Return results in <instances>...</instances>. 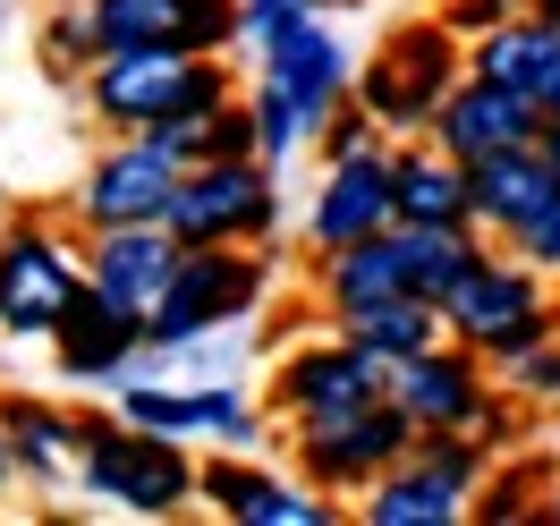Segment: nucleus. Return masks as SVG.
I'll return each mask as SVG.
<instances>
[{
	"label": "nucleus",
	"instance_id": "27",
	"mask_svg": "<svg viewBox=\"0 0 560 526\" xmlns=\"http://www.w3.org/2000/svg\"><path fill=\"white\" fill-rule=\"evenodd\" d=\"M246 110H255V144H264V162H289L298 144H315V119L298 110V94H289L280 77H255Z\"/></svg>",
	"mask_w": 560,
	"mask_h": 526
},
{
	"label": "nucleus",
	"instance_id": "39",
	"mask_svg": "<svg viewBox=\"0 0 560 526\" xmlns=\"http://www.w3.org/2000/svg\"><path fill=\"white\" fill-rule=\"evenodd\" d=\"M544 110H560V77H552V85H544Z\"/></svg>",
	"mask_w": 560,
	"mask_h": 526
},
{
	"label": "nucleus",
	"instance_id": "29",
	"mask_svg": "<svg viewBox=\"0 0 560 526\" xmlns=\"http://www.w3.org/2000/svg\"><path fill=\"white\" fill-rule=\"evenodd\" d=\"M331 9H349V0H238V43H280L289 26H306V17H331Z\"/></svg>",
	"mask_w": 560,
	"mask_h": 526
},
{
	"label": "nucleus",
	"instance_id": "38",
	"mask_svg": "<svg viewBox=\"0 0 560 526\" xmlns=\"http://www.w3.org/2000/svg\"><path fill=\"white\" fill-rule=\"evenodd\" d=\"M526 9H535V17H552V26H560V0H526Z\"/></svg>",
	"mask_w": 560,
	"mask_h": 526
},
{
	"label": "nucleus",
	"instance_id": "17",
	"mask_svg": "<svg viewBox=\"0 0 560 526\" xmlns=\"http://www.w3.org/2000/svg\"><path fill=\"white\" fill-rule=\"evenodd\" d=\"M137 349H144V315L110 306V297H94V289H85L69 315H60V331H51V356H60V374H69V383H103V390L128 383Z\"/></svg>",
	"mask_w": 560,
	"mask_h": 526
},
{
	"label": "nucleus",
	"instance_id": "11",
	"mask_svg": "<svg viewBox=\"0 0 560 526\" xmlns=\"http://www.w3.org/2000/svg\"><path fill=\"white\" fill-rule=\"evenodd\" d=\"M485 365H492V356H476L467 340H433V349L399 356L383 390L408 408V424H417V433H442V424H476V408L492 399Z\"/></svg>",
	"mask_w": 560,
	"mask_h": 526
},
{
	"label": "nucleus",
	"instance_id": "23",
	"mask_svg": "<svg viewBox=\"0 0 560 526\" xmlns=\"http://www.w3.org/2000/svg\"><path fill=\"white\" fill-rule=\"evenodd\" d=\"M442 331H451V323H442V306H433V297H417V289H399V297H374V306L340 315V340L374 356V365H383V383H390V365H399V356L433 349Z\"/></svg>",
	"mask_w": 560,
	"mask_h": 526
},
{
	"label": "nucleus",
	"instance_id": "30",
	"mask_svg": "<svg viewBox=\"0 0 560 526\" xmlns=\"http://www.w3.org/2000/svg\"><path fill=\"white\" fill-rule=\"evenodd\" d=\"M535 510H544V476H535V467H518V476H485L476 501H467V518H535Z\"/></svg>",
	"mask_w": 560,
	"mask_h": 526
},
{
	"label": "nucleus",
	"instance_id": "40",
	"mask_svg": "<svg viewBox=\"0 0 560 526\" xmlns=\"http://www.w3.org/2000/svg\"><path fill=\"white\" fill-rule=\"evenodd\" d=\"M0 26H9V0H0Z\"/></svg>",
	"mask_w": 560,
	"mask_h": 526
},
{
	"label": "nucleus",
	"instance_id": "19",
	"mask_svg": "<svg viewBox=\"0 0 560 526\" xmlns=\"http://www.w3.org/2000/svg\"><path fill=\"white\" fill-rule=\"evenodd\" d=\"M399 289H408L399 221L374 230V238H349V246H331V255H315V297H323V315H331V323L357 315V306H374V297H399Z\"/></svg>",
	"mask_w": 560,
	"mask_h": 526
},
{
	"label": "nucleus",
	"instance_id": "41",
	"mask_svg": "<svg viewBox=\"0 0 560 526\" xmlns=\"http://www.w3.org/2000/svg\"><path fill=\"white\" fill-rule=\"evenodd\" d=\"M0 212H9V196H0Z\"/></svg>",
	"mask_w": 560,
	"mask_h": 526
},
{
	"label": "nucleus",
	"instance_id": "36",
	"mask_svg": "<svg viewBox=\"0 0 560 526\" xmlns=\"http://www.w3.org/2000/svg\"><path fill=\"white\" fill-rule=\"evenodd\" d=\"M18 476V451H9V424H0V484Z\"/></svg>",
	"mask_w": 560,
	"mask_h": 526
},
{
	"label": "nucleus",
	"instance_id": "25",
	"mask_svg": "<svg viewBox=\"0 0 560 526\" xmlns=\"http://www.w3.org/2000/svg\"><path fill=\"white\" fill-rule=\"evenodd\" d=\"M0 424H9L18 476H35V484H77L85 433H77L69 408H43V399H9V408H0Z\"/></svg>",
	"mask_w": 560,
	"mask_h": 526
},
{
	"label": "nucleus",
	"instance_id": "18",
	"mask_svg": "<svg viewBox=\"0 0 560 526\" xmlns=\"http://www.w3.org/2000/svg\"><path fill=\"white\" fill-rule=\"evenodd\" d=\"M264 60V77H280L289 94H298V110L315 119V137H323V119L357 94V69H349V51H340V35L323 26V17H306V26H289L280 43H264L255 51Z\"/></svg>",
	"mask_w": 560,
	"mask_h": 526
},
{
	"label": "nucleus",
	"instance_id": "37",
	"mask_svg": "<svg viewBox=\"0 0 560 526\" xmlns=\"http://www.w3.org/2000/svg\"><path fill=\"white\" fill-rule=\"evenodd\" d=\"M535 518H552V526H560V484H552V492H544V510H535Z\"/></svg>",
	"mask_w": 560,
	"mask_h": 526
},
{
	"label": "nucleus",
	"instance_id": "22",
	"mask_svg": "<svg viewBox=\"0 0 560 526\" xmlns=\"http://www.w3.org/2000/svg\"><path fill=\"white\" fill-rule=\"evenodd\" d=\"M390 196H399V221H476V204H467V162H451L433 137L390 144Z\"/></svg>",
	"mask_w": 560,
	"mask_h": 526
},
{
	"label": "nucleus",
	"instance_id": "28",
	"mask_svg": "<svg viewBox=\"0 0 560 526\" xmlns=\"http://www.w3.org/2000/svg\"><path fill=\"white\" fill-rule=\"evenodd\" d=\"M315 153H323V162H365V153H390V128H383V119H374V110H365V103L349 94V103L323 119Z\"/></svg>",
	"mask_w": 560,
	"mask_h": 526
},
{
	"label": "nucleus",
	"instance_id": "6",
	"mask_svg": "<svg viewBox=\"0 0 560 526\" xmlns=\"http://www.w3.org/2000/svg\"><path fill=\"white\" fill-rule=\"evenodd\" d=\"M77 297H85V255L35 212L9 221L0 230V331L9 340H51Z\"/></svg>",
	"mask_w": 560,
	"mask_h": 526
},
{
	"label": "nucleus",
	"instance_id": "2",
	"mask_svg": "<svg viewBox=\"0 0 560 526\" xmlns=\"http://www.w3.org/2000/svg\"><path fill=\"white\" fill-rule=\"evenodd\" d=\"M458 77H467V51H458L451 17H417V26H390L383 51L357 69V103L374 110L390 137H424Z\"/></svg>",
	"mask_w": 560,
	"mask_h": 526
},
{
	"label": "nucleus",
	"instance_id": "1",
	"mask_svg": "<svg viewBox=\"0 0 560 526\" xmlns=\"http://www.w3.org/2000/svg\"><path fill=\"white\" fill-rule=\"evenodd\" d=\"M85 433V458H77V484L128 510V518H171L178 501L196 492V458L178 451V433H153V424H110V417H77Z\"/></svg>",
	"mask_w": 560,
	"mask_h": 526
},
{
	"label": "nucleus",
	"instance_id": "9",
	"mask_svg": "<svg viewBox=\"0 0 560 526\" xmlns=\"http://www.w3.org/2000/svg\"><path fill=\"white\" fill-rule=\"evenodd\" d=\"M424 137L442 144L451 162L518 153V144H544V103H535V94H510V85H492V77H458L451 94H442V110H433Z\"/></svg>",
	"mask_w": 560,
	"mask_h": 526
},
{
	"label": "nucleus",
	"instance_id": "35",
	"mask_svg": "<svg viewBox=\"0 0 560 526\" xmlns=\"http://www.w3.org/2000/svg\"><path fill=\"white\" fill-rule=\"evenodd\" d=\"M544 162L560 171V110H544Z\"/></svg>",
	"mask_w": 560,
	"mask_h": 526
},
{
	"label": "nucleus",
	"instance_id": "34",
	"mask_svg": "<svg viewBox=\"0 0 560 526\" xmlns=\"http://www.w3.org/2000/svg\"><path fill=\"white\" fill-rule=\"evenodd\" d=\"M518 255L535 264V272H560V204L535 221V230H518Z\"/></svg>",
	"mask_w": 560,
	"mask_h": 526
},
{
	"label": "nucleus",
	"instance_id": "13",
	"mask_svg": "<svg viewBox=\"0 0 560 526\" xmlns=\"http://www.w3.org/2000/svg\"><path fill=\"white\" fill-rule=\"evenodd\" d=\"M365 399H383V365L365 349H349V340H306V349L280 356V374H272V408L289 424L298 417H349Z\"/></svg>",
	"mask_w": 560,
	"mask_h": 526
},
{
	"label": "nucleus",
	"instance_id": "10",
	"mask_svg": "<svg viewBox=\"0 0 560 526\" xmlns=\"http://www.w3.org/2000/svg\"><path fill=\"white\" fill-rule=\"evenodd\" d=\"M171 196H178V162L144 137V128H128V137H110V153L85 171V187H77V221H85V230H110V221H162Z\"/></svg>",
	"mask_w": 560,
	"mask_h": 526
},
{
	"label": "nucleus",
	"instance_id": "4",
	"mask_svg": "<svg viewBox=\"0 0 560 526\" xmlns=\"http://www.w3.org/2000/svg\"><path fill=\"white\" fill-rule=\"evenodd\" d=\"M162 221L178 230V246H272V230H280L272 162L246 153V162H196V171H178V196Z\"/></svg>",
	"mask_w": 560,
	"mask_h": 526
},
{
	"label": "nucleus",
	"instance_id": "12",
	"mask_svg": "<svg viewBox=\"0 0 560 526\" xmlns=\"http://www.w3.org/2000/svg\"><path fill=\"white\" fill-rule=\"evenodd\" d=\"M171 264H178L171 221H110V230H94V246H85V289L153 323L162 289H171Z\"/></svg>",
	"mask_w": 560,
	"mask_h": 526
},
{
	"label": "nucleus",
	"instance_id": "24",
	"mask_svg": "<svg viewBox=\"0 0 560 526\" xmlns=\"http://www.w3.org/2000/svg\"><path fill=\"white\" fill-rule=\"evenodd\" d=\"M399 264L417 297L451 306V289L485 264V238H476V221H399Z\"/></svg>",
	"mask_w": 560,
	"mask_h": 526
},
{
	"label": "nucleus",
	"instance_id": "31",
	"mask_svg": "<svg viewBox=\"0 0 560 526\" xmlns=\"http://www.w3.org/2000/svg\"><path fill=\"white\" fill-rule=\"evenodd\" d=\"M501 383L518 390L526 408H535V399H560V340H535V349H518L510 365H501Z\"/></svg>",
	"mask_w": 560,
	"mask_h": 526
},
{
	"label": "nucleus",
	"instance_id": "7",
	"mask_svg": "<svg viewBox=\"0 0 560 526\" xmlns=\"http://www.w3.org/2000/svg\"><path fill=\"white\" fill-rule=\"evenodd\" d=\"M264 306V246H178L171 289L144 323V340H196Z\"/></svg>",
	"mask_w": 560,
	"mask_h": 526
},
{
	"label": "nucleus",
	"instance_id": "33",
	"mask_svg": "<svg viewBox=\"0 0 560 526\" xmlns=\"http://www.w3.org/2000/svg\"><path fill=\"white\" fill-rule=\"evenodd\" d=\"M526 0H442V17H451V35H492V26H510Z\"/></svg>",
	"mask_w": 560,
	"mask_h": 526
},
{
	"label": "nucleus",
	"instance_id": "8",
	"mask_svg": "<svg viewBox=\"0 0 560 526\" xmlns=\"http://www.w3.org/2000/svg\"><path fill=\"white\" fill-rule=\"evenodd\" d=\"M187 77H196V51L144 43V51H103L94 69L77 77V94H85V110L103 119L110 137H128V128H153V119L187 110Z\"/></svg>",
	"mask_w": 560,
	"mask_h": 526
},
{
	"label": "nucleus",
	"instance_id": "14",
	"mask_svg": "<svg viewBox=\"0 0 560 526\" xmlns=\"http://www.w3.org/2000/svg\"><path fill=\"white\" fill-rule=\"evenodd\" d=\"M196 492H205L230 526H331V518H340L323 484H280V476L246 467V458H212V467H196Z\"/></svg>",
	"mask_w": 560,
	"mask_h": 526
},
{
	"label": "nucleus",
	"instance_id": "20",
	"mask_svg": "<svg viewBox=\"0 0 560 526\" xmlns=\"http://www.w3.org/2000/svg\"><path fill=\"white\" fill-rule=\"evenodd\" d=\"M467 77H492V85L544 103V85L560 77V26H552V17H535V9H518L510 26L467 35Z\"/></svg>",
	"mask_w": 560,
	"mask_h": 526
},
{
	"label": "nucleus",
	"instance_id": "3",
	"mask_svg": "<svg viewBox=\"0 0 560 526\" xmlns=\"http://www.w3.org/2000/svg\"><path fill=\"white\" fill-rule=\"evenodd\" d=\"M442 323H451V340H467L476 356L510 365L518 349L552 340V297H544V272H535L526 255H492V246H485V264L451 289Z\"/></svg>",
	"mask_w": 560,
	"mask_h": 526
},
{
	"label": "nucleus",
	"instance_id": "16",
	"mask_svg": "<svg viewBox=\"0 0 560 526\" xmlns=\"http://www.w3.org/2000/svg\"><path fill=\"white\" fill-rule=\"evenodd\" d=\"M399 221V196H390V153H365V162H323V187H315V212H306V238L315 255L349 238H374Z\"/></svg>",
	"mask_w": 560,
	"mask_h": 526
},
{
	"label": "nucleus",
	"instance_id": "15",
	"mask_svg": "<svg viewBox=\"0 0 560 526\" xmlns=\"http://www.w3.org/2000/svg\"><path fill=\"white\" fill-rule=\"evenodd\" d=\"M467 204H476V230L518 238V230H535V221L560 204V171L544 162V144L485 153V162H467Z\"/></svg>",
	"mask_w": 560,
	"mask_h": 526
},
{
	"label": "nucleus",
	"instance_id": "26",
	"mask_svg": "<svg viewBox=\"0 0 560 526\" xmlns=\"http://www.w3.org/2000/svg\"><path fill=\"white\" fill-rule=\"evenodd\" d=\"M94 60H103V26H94V0H51V17H43V69L85 77Z\"/></svg>",
	"mask_w": 560,
	"mask_h": 526
},
{
	"label": "nucleus",
	"instance_id": "32",
	"mask_svg": "<svg viewBox=\"0 0 560 526\" xmlns=\"http://www.w3.org/2000/svg\"><path fill=\"white\" fill-rule=\"evenodd\" d=\"M246 153H264V144H255V110L221 103V110H212V153H205V162H246Z\"/></svg>",
	"mask_w": 560,
	"mask_h": 526
},
{
	"label": "nucleus",
	"instance_id": "5",
	"mask_svg": "<svg viewBox=\"0 0 560 526\" xmlns=\"http://www.w3.org/2000/svg\"><path fill=\"white\" fill-rule=\"evenodd\" d=\"M289 442H298L306 484H323L331 501H357L383 467H399V458L417 451V424H408V408L383 390V399H365V408H349V417H298Z\"/></svg>",
	"mask_w": 560,
	"mask_h": 526
},
{
	"label": "nucleus",
	"instance_id": "21",
	"mask_svg": "<svg viewBox=\"0 0 560 526\" xmlns=\"http://www.w3.org/2000/svg\"><path fill=\"white\" fill-rule=\"evenodd\" d=\"M357 518L365 526H458L467 518V484H451L424 458H399V467H383L374 484L357 492Z\"/></svg>",
	"mask_w": 560,
	"mask_h": 526
}]
</instances>
